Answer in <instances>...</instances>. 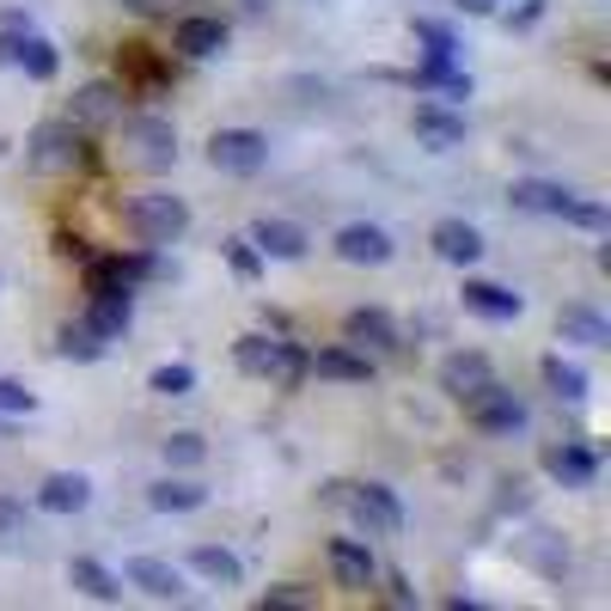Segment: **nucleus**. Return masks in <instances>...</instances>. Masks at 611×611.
I'll return each mask as SVG.
<instances>
[{"label": "nucleus", "instance_id": "1", "mask_svg": "<svg viewBox=\"0 0 611 611\" xmlns=\"http://www.w3.org/2000/svg\"><path fill=\"white\" fill-rule=\"evenodd\" d=\"M129 232H135L141 244H171L190 232V208H183V196H166V190H147V196L129 202Z\"/></svg>", "mask_w": 611, "mask_h": 611}, {"label": "nucleus", "instance_id": "2", "mask_svg": "<svg viewBox=\"0 0 611 611\" xmlns=\"http://www.w3.org/2000/svg\"><path fill=\"white\" fill-rule=\"evenodd\" d=\"M239 367L244 373H275L281 385H300L306 355L293 343H275V336H239Z\"/></svg>", "mask_w": 611, "mask_h": 611}, {"label": "nucleus", "instance_id": "3", "mask_svg": "<svg viewBox=\"0 0 611 611\" xmlns=\"http://www.w3.org/2000/svg\"><path fill=\"white\" fill-rule=\"evenodd\" d=\"M31 166H37V171H74V166H86L80 122H44V129L31 135Z\"/></svg>", "mask_w": 611, "mask_h": 611}, {"label": "nucleus", "instance_id": "4", "mask_svg": "<svg viewBox=\"0 0 611 611\" xmlns=\"http://www.w3.org/2000/svg\"><path fill=\"white\" fill-rule=\"evenodd\" d=\"M208 159L220 171H232V178H251V171L269 166V141H263L257 129H220V135L208 141Z\"/></svg>", "mask_w": 611, "mask_h": 611}, {"label": "nucleus", "instance_id": "5", "mask_svg": "<svg viewBox=\"0 0 611 611\" xmlns=\"http://www.w3.org/2000/svg\"><path fill=\"white\" fill-rule=\"evenodd\" d=\"M465 404H471V422L483 428V434H514V428H526V404H519L514 392H502L495 380H489L483 392H471Z\"/></svg>", "mask_w": 611, "mask_h": 611}, {"label": "nucleus", "instance_id": "6", "mask_svg": "<svg viewBox=\"0 0 611 611\" xmlns=\"http://www.w3.org/2000/svg\"><path fill=\"white\" fill-rule=\"evenodd\" d=\"M331 575H336V587L367 594V587H373V550H367L361 538H336L331 544Z\"/></svg>", "mask_w": 611, "mask_h": 611}, {"label": "nucleus", "instance_id": "7", "mask_svg": "<svg viewBox=\"0 0 611 611\" xmlns=\"http://www.w3.org/2000/svg\"><path fill=\"white\" fill-rule=\"evenodd\" d=\"M122 580L141 587L147 599H183V575L171 563H159V556H135V563L122 568Z\"/></svg>", "mask_w": 611, "mask_h": 611}, {"label": "nucleus", "instance_id": "8", "mask_svg": "<svg viewBox=\"0 0 611 611\" xmlns=\"http://www.w3.org/2000/svg\"><path fill=\"white\" fill-rule=\"evenodd\" d=\"M86 502H92V483L80 471H56L37 489V507H44V514H80Z\"/></svg>", "mask_w": 611, "mask_h": 611}, {"label": "nucleus", "instance_id": "9", "mask_svg": "<svg viewBox=\"0 0 611 611\" xmlns=\"http://www.w3.org/2000/svg\"><path fill=\"white\" fill-rule=\"evenodd\" d=\"M349 507L361 514V526H373V532H397V526H404V507H397V495H392V489H380V483L355 489Z\"/></svg>", "mask_w": 611, "mask_h": 611}, {"label": "nucleus", "instance_id": "10", "mask_svg": "<svg viewBox=\"0 0 611 611\" xmlns=\"http://www.w3.org/2000/svg\"><path fill=\"white\" fill-rule=\"evenodd\" d=\"M336 257H343V263H385V257H392V239H385L380 227L355 220V227L336 232Z\"/></svg>", "mask_w": 611, "mask_h": 611}, {"label": "nucleus", "instance_id": "11", "mask_svg": "<svg viewBox=\"0 0 611 611\" xmlns=\"http://www.w3.org/2000/svg\"><path fill=\"white\" fill-rule=\"evenodd\" d=\"M306 367H312L319 380H343V385H367V380H373V361L355 355V349H319Z\"/></svg>", "mask_w": 611, "mask_h": 611}, {"label": "nucleus", "instance_id": "12", "mask_svg": "<svg viewBox=\"0 0 611 611\" xmlns=\"http://www.w3.org/2000/svg\"><path fill=\"white\" fill-rule=\"evenodd\" d=\"M550 477H556V483H568V489H587L594 483V471H599V458L587 453V446H575V441H563V446H550Z\"/></svg>", "mask_w": 611, "mask_h": 611}, {"label": "nucleus", "instance_id": "13", "mask_svg": "<svg viewBox=\"0 0 611 611\" xmlns=\"http://www.w3.org/2000/svg\"><path fill=\"white\" fill-rule=\"evenodd\" d=\"M68 580H74L86 599H98V606H117L122 599V575H110V568L92 563V556H74V563H68Z\"/></svg>", "mask_w": 611, "mask_h": 611}, {"label": "nucleus", "instance_id": "14", "mask_svg": "<svg viewBox=\"0 0 611 611\" xmlns=\"http://www.w3.org/2000/svg\"><path fill=\"white\" fill-rule=\"evenodd\" d=\"M465 306L477 319H495V324L519 319V293H507L502 281H465Z\"/></svg>", "mask_w": 611, "mask_h": 611}, {"label": "nucleus", "instance_id": "15", "mask_svg": "<svg viewBox=\"0 0 611 611\" xmlns=\"http://www.w3.org/2000/svg\"><path fill=\"white\" fill-rule=\"evenodd\" d=\"M251 244H257L263 257H306V232L293 227V220H257Z\"/></svg>", "mask_w": 611, "mask_h": 611}, {"label": "nucleus", "instance_id": "16", "mask_svg": "<svg viewBox=\"0 0 611 611\" xmlns=\"http://www.w3.org/2000/svg\"><path fill=\"white\" fill-rule=\"evenodd\" d=\"M416 135H422L428 147H458V141H465V117H453V110H441V105H416Z\"/></svg>", "mask_w": 611, "mask_h": 611}, {"label": "nucleus", "instance_id": "17", "mask_svg": "<svg viewBox=\"0 0 611 611\" xmlns=\"http://www.w3.org/2000/svg\"><path fill=\"white\" fill-rule=\"evenodd\" d=\"M434 251H441L446 263H477L483 257V239H477V227H465V220H441V227H434Z\"/></svg>", "mask_w": 611, "mask_h": 611}, {"label": "nucleus", "instance_id": "18", "mask_svg": "<svg viewBox=\"0 0 611 611\" xmlns=\"http://www.w3.org/2000/svg\"><path fill=\"white\" fill-rule=\"evenodd\" d=\"M129 319H135V306H129V293H92L86 324H92L98 336H105V343H110V336H122V331H129Z\"/></svg>", "mask_w": 611, "mask_h": 611}, {"label": "nucleus", "instance_id": "19", "mask_svg": "<svg viewBox=\"0 0 611 611\" xmlns=\"http://www.w3.org/2000/svg\"><path fill=\"white\" fill-rule=\"evenodd\" d=\"M349 343H361V349H392L397 343V331H392V319H385L380 306H361V312H349Z\"/></svg>", "mask_w": 611, "mask_h": 611}, {"label": "nucleus", "instance_id": "20", "mask_svg": "<svg viewBox=\"0 0 611 611\" xmlns=\"http://www.w3.org/2000/svg\"><path fill=\"white\" fill-rule=\"evenodd\" d=\"M441 385H446L453 397L483 392V385H489V361H483V355H453V361L441 367Z\"/></svg>", "mask_w": 611, "mask_h": 611}, {"label": "nucleus", "instance_id": "21", "mask_svg": "<svg viewBox=\"0 0 611 611\" xmlns=\"http://www.w3.org/2000/svg\"><path fill=\"white\" fill-rule=\"evenodd\" d=\"M135 141H141V166H171V153H178V141H171V122H159V117H141L135 122Z\"/></svg>", "mask_w": 611, "mask_h": 611}, {"label": "nucleus", "instance_id": "22", "mask_svg": "<svg viewBox=\"0 0 611 611\" xmlns=\"http://www.w3.org/2000/svg\"><path fill=\"white\" fill-rule=\"evenodd\" d=\"M556 324H563V336H568V343H587V349L611 343V324L599 319L594 306H563V319H556Z\"/></svg>", "mask_w": 611, "mask_h": 611}, {"label": "nucleus", "instance_id": "23", "mask_svg": "<svg viewBox=\"0 0 611 611\" xmlns=\"http://www.w3.org/2000/svg\"><path fill=\"white\" fill-rule=\"evenodd\" d=\"M178 49L183 56H214V49H227V25H220V19H183Z\"/></svg>", "mask_w": 611, "mask_h": 611}, {"label": "nucleus", "instance_id": "24", "mask_svg": "<svg viewBox=\"0 0 611 611\" xmlns=\"http://www.w3.org/2000/svg\"><path fill=\"white\" fill-rule=\"evenodd\" d=\"M190 563H196V575L220 580V587H239V580H244L239 556H232V550H220V544H196V550H190Z\"/></svg>", "mask_w": 611, "mask_h": 611}, {"label": "nucleus", "instance_id": "25", "mask_svg": "<svg viewBox=\"0 0 611 611\" xmlns=\"http://www.w3.org/2000/svg\"><path fill=\"white\" fill-rule=\"evenodd\" d=\"M110 117H122V98L110 86H86L74 98V117H68V122H110Z\"/></svg>", "mask_w": 611, "mask_h": 611}, {"label": "nucleus", "instance_id": "26", "mask_svg": "<svg viewBox=\"0 0 611 611\" xmlns=\"http://www.w3.org/2000/svg\"><path fill=\"white\" fill-rule=\"evenodd\" d=\"M544 385L556 397H568V404H580V397H587V373H580V367H568L563 355H550V361H544Z\"/></svg>", "mask_w": 611, "mask_h": 611}, {"label": "nucleus", "instance_id": "27", "mask_svg": "<svg viewBox=\"0 0 611 611\" xmlns=\"http://www.w3.org/2000/svg\"><path fill=\"white\" fill-rule=\"evenodd\" d=\"M153 507H159V514H190V507H202L208 502V489H196V483H159L147 495Z\"/></svg>", "mask_w": 611, "mask_h": 611}, {"label": "nucleus", "instance_id": "28", "mask_svg": "<svg viewBox=\"0 0 611 611\" xmlns=\"http://www.w3.org/2000/svg\"><path fill=\"white\" fill-rule=\"evenodd\" d=\"M514 202L519 208H532V214H563L568 190L563 183H514Z\"/></svg>", "mask_w": 611, "mask_h": 611}, {"label": "nucleus", "instance_id": "29", "mask_svg": "<svg viewBox=\"0 0 611 611\" xmlns=\"http://www.w3.org/2000/svg\"><path fill=\"white\" fill-rule=\"evenodd\" d=\"M61 355H74V361H98V355H105V336L92 331V324H68V331H61Z\"/></svg>", "mask_w": 611, "mask_h": 611}, {"label": "nucleus", "instance_id": "30", "mask_svg": "<svg viewBox=\"0 0 611 611\" xmlns=\"http://www.w3.org/2000/svg\"><path fill=\"white\" fill-rule=\"evenodd\" d=\"M19 68H25L31 80H49L56 74V49H49L44 37H25V44H19Z\"/></svg>", "mask_w": 611, "mask_h": 611}, {"label": "nucleus", "instance_id": "31", "mask_svg": "<svg viewBox=\"0 0 611 611\" xmlns=\"http://www.w3.org/2000/svg\"><path fill=\"white\" fill-rule=\"evenodd\" d=\"M227 263H232V275H239V281H251V275L263 269V251L251 239H227Z\"/></svg>", "mask_w": 611, "mask_h": 611}, {"label": "nucleus", "instance_id": "32", "mask_svg": "<svg viewBox=\"0 0 611 611\" xmlns=\"http://www.w3.org/2000/svg\"><path fill=\"white\" fill-rule=\"evenodd\" d=\"M416 37H422V44H428V61H453V31H446V25H434V19H422V25H416Z\"/></svg>", "mask_w": 611, "mask_h": 611}, {"label": "nucleus", "instance_id": "33", "mask_svg": "<svg viewBox=\"0 0 611 611\" xmlns=\"http://www.w3.org/2000/svg\"><path fill=\"white\" fill-rule=\"evenodd\" d=\"M122 74H135V80H147V86H159V61L147 56V44H129V49H122Z\"/></svg>", "mask_w": 611, "mask_h": 611}, {"label": "nucleus", "instance_id": "34", "mask_svg": "<svg viewBox=\"0 0 611 611\" xmlns=\"http://www.w3.org/2000/svg\"><path fill=\"white\" fill-rule=\"evenodd\" d=\"M190 385H196L190 367H159V373H153V392H159V397H183Z\"/></svg>", "mask_w": 611, "mask_h": 611}, {"label": "nucleus", "instance_id": "35", "mask_svg": "<svg viewBox=\"0 0 611 611\" xmlns=\"http://www.w3.org/2000/svg\"><path fill=\"white\" fill-rule=\"evenodd\" d=\"M166 458H171V465H202V458H208V446H202L196 434H171V441H166Z\"/></svg>", "mask_w": 611, "mask_h": 611}, {"label": "nucleus", "instance_id": "36", "mask_svg": "<svg viewBox=\"0 0 611 611\" xmlns=\"http://www.w3.org/2000/svg\"><path fill=\"white\" fill-rule=\"evenodd\" d=\"M0 410H7V416H31V410H37V397H31L25 385L0 380Z\"/></svg>", "mask_w": 611, "mask_h": 611}, {"label": "nucleus", "instance_id": "37", "mask_svg": "<svg viewBox=\"0 0 611 611\" xmlns=\"http://www.w3.org/2000/svg\"><path fill=\"white\" fill-rule=\"evenodd\" d=\"M563 214L575 220V227H606V208H599V202H575V196H568Z\"/></svg>", "mask_w": 611, "mask_h": 611}, {"label": "nucleus", "instance_id": "38", "mask_svg": "<svg viewBox=\"0 0 611 611\" xmlns=\"http://www.w3.org/2000/svg\"><path fill=\"white\" fill-rule=\"evenodd\" d=\"M19 44H25V37H19V31H13V25L0 31V61H19Z\"/></svg>", "mask_w": 611, "mask_h": 611}, {"label": "nucleus", "instance_id": "39", "mask_svg": "<svg viewBox=\"0 0 611 611\" xmlns=\"http://www.w3.org/2000/svg\"><path fill=\"white\" fill-rule=\"evenodd\" d=\"M19 519H25V507H19V502H0V532H13Z\"/></svg>", "mask_w": 611, "mask_h": 611}, {"label": "nucleus", "instance_id": "40", "mask_svg": "<svg viewBox=\"0 0 611 611\" xmlns=\"http://www.w3.org/2000/svg\"><path fill=\"white\" fill-rule=\"evenodd\" d=\"M465 7H471V13H489V7H495V0H465Z\"/></svg>", "mask_w": 611, "mask_h": 611}, {"label": "nucleus", "instance_id": "41", "mask_svg": "<svg viewBox=\"0 0 611 611\" xmlns=\"http://www.w3.org/2000/svg\"><path fill=\"white\" fill-rule=\"evenodd\" d=\"M0 434H7V422H0Z\"/></svg>", "mask_w": 611, "mask_h": 611}]
</instances>
